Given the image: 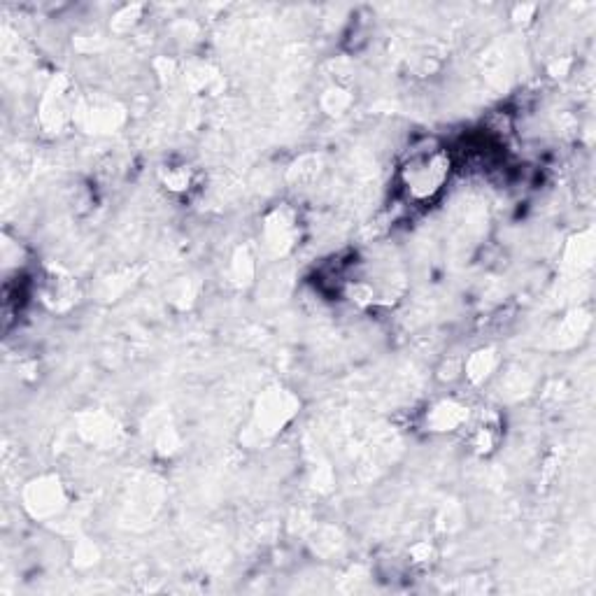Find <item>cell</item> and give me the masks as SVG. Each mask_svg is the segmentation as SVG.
Masks as SVG:
<instances>
[{"mask_svg":"<svg viewBox=\"0 0 596 596\" xmlns=\"http://www.w3.org/2000/svg\"><path fill=\"white\" fill-rule=\"evenodd\" d=\"M464 420H466L464 408L457 406V403H452V401L441 403V406L431 413V424H434L436 431H452L454 427H459Z\"/></svg>","mask_w":596,"mask_h":596,"instance_id":"2","label":"cell"},{"mask_svg":"<svg viewBox=\"0 0 596 596\" xmlns=\"http://www.w3.org/2000/svg\"><path fill=\"white\" fill-rule=\"evenodd\" d=\"M447 175H450V156L441 149H422L413 154L401 173L403 187L417 201H427L441 191Z\"/></svg>","mask_w":596,"mask_h":596,"instance_id":"1","label":"cell"}]
</instances>
